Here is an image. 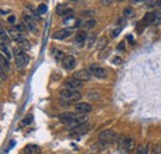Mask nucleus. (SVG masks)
I'll list each match as a JSON object with an SVG mask.
<instances>
[{
  "mask_svg": "<svg viewBox=\"0 0 161 154\" xmlns=\"http://www.w3.org/2000/svg\"><path fill=\"white\" fill-rule=\"evenodd\" d=\"M60 121L72 129V128H74V127H77L79 124L85 123V122H88V118H87L86 114H79V113L78 114H73V113L66 112V113L60 114Z\"/></svg>",
  "mask_w": 161,
  "mask_h": 154,
  "instance_id": "obj_1",
  "label": "nucleus"
},
{
  "mask_svg": "<svg viewBox=\"0 0 161 154\" xmlns=\"http://www.w3.org/2000/svg\"><path fill=\"white\" fill-rule=\"evenodd\" d=\"M13 53H14V57H15V62H16V66L20 67V68H24L27 66L29 63V56L21 50V49H14L13 50Z\"/></svg>",
  "mask_w": 161,
  "mask_h": 154,
  "instance_id": "obj_2",
  "label": "nucleus"
},
{
  "mask_svg": "<svg viewBox=\"0 0 161 154\" xmlns=\"http://www.w3.org/2000/svg\"><path fill=\"white\" fill-rule=\"evenodd\" d=\"M60 96L63 101H67V102H77V101L80 100V95L77 91H73V90H69V88L62 90L60 92Z\"/></svg>",
  "mask_w": 161,
  "mask_h": 154,
  "instance_id": "obj_3",
  "label": "nucleus"
},
{
  "mask_svg": "<svg viewBox=\"0 0 161 154\" xmlns=\"http://www.w3.org/2000/svg\"><path fill=\"white\" fill-rule=\"evenodd\" d=\"M88 70H89L91 75L93 77H96V79H105L108 76V71L101 66H97V65H92Z\"/></svg>",
  "mask_w": 161,
  "mask_h": 154,
  "instance_id": "obj_4",
  "label": "nucleus"
},
{
  "mask_svg": "<svg viewBox=\"0 0 161 154\" xmlns=\"http://www.w3.org/2000/svg\"><path fill=\"white\" fill-rule=\"evenodd\" d=\"M23 20H24V24L26 26V29L31 32H37V26H36V23L35 20L29 15V14H24L23 15Z\"/></svg>",
  "mask_w": 161,
  "mask_h": 154,
  "instance_id": "obj_5",
  "label": "nucleus"
},
{
  "mask_svg": "<svg viewBox=\"0 0 161 154\" xmlns=\"http://www.w3.org/2000/svg\"><path fill=\"white\" fill-rule=\"evenodd\" d=\"M66 87L69 88V90H73V91H77L78 88H80L83 86V81H80L78 79H76V77H72V79H68L66 81Z\"/></svg>",
  "mask_w": 161,
  "mask_h": 154,
  "instance_id": "obj_6",
  "label": "nucleus"
},
{
  "mask_svg": "<svg viewBox=\"0 0 161 154\" xmlns=\"http://www.w3.org/2000/svg\"><path fill=\"white\" fill-rule=\"evenodd\" d=\"M74 109L79 114H88L92 111V106L89 103H86V102H79V103H76Z\"/></svg>",
  "mask_w": 161,
  "mask_h": 154,
  "instance_id": "obj_7",
  "label": "nucleus"
},
{
  "mask_svg": "<svg viewBox=\"0 0 161 154\" xmlns=\"http://www.w3.org/2000/svg\"><path fill=\"white\" fill-rule=\"evenodd\" d=\"M99 138H101V140H103L105 143H112L114 139H117V134L110 129H105L99 134Z\"/></svg>",
  "mask_w": 161,
  "mask_h": 154,
  "instance_id": "obj_8",
  "label": "nucleus"
},
{
  "mask_svg": "<svg viewBox=\"0 0 161 154\" xmlns=\"http://www.w3.org/2000/svg\"><path fill=\"white\" fill-rule=\"evenodd\" d=\"M91 128H92V124H91L89 122H85V123H82V124H79V126L72 128L71 130H72L74 134H85V133H87Z\"/></svg>",
  "mask_w": 161,
  "mask_h": 154,
  "instance_id": "obj_9",
  "label": "nucleus"
},
{
  "mask_svg": "<svg viewBox=\"0 0 161 154\" xmlns=\"http://www.w3.org/2000/svg\"><path fill=\"white\" fill-rule=\"evenodd\" d=\"M73 77H76V79L80 80V81H89L92 75H91L89 70H79L73 73Z\"/></svg>",
  "mask_w": 161,
  "mask_h": 154,
  "instance_id": "obj_10",
  "label": "nucleus"
},
{
  "mask_svg": "<svg viewBox=\"0 0 161 154\" xmlns=\"http://www.w3.org/2000/svg\"><path fill=\"white\" fill-rule=\"evenodd\" d=\"M71 34H72V30H71V29H61V30L56 31V32L52 35V37L56 39V40H66L67 37L71 36Z\"/></svg>",
  "mask_w": 161,
  "mask_h": 154,
  "instance_id": "obj_11",
  "label": "nucleus"
},
{
  "mask_svg": "<svg viewBox=\"0 0 161 154\" xmlns=\"http://www.w3.org/2000/svg\"><path fill=\"white\" fill-rule=\"evenodd\" d=\"M62 66H63V68H66V70H73L74 66H76V58H74L73 56H71V55L66 56V57L63 58V61H62Z\"/></svg>",
  "mask_w": 161,
  "mask_h": 154,
  "instance_id": "obj_12",
  "label": "nucleus"
},
{
  "mask_svg": "<svg viewBox=\"0 0 161 154\" xmlns=\"http://www.w3.org/2000/svg\"><path fill=\"white\" fill-rule=\"evenodd\" d=\"M87 39H88L87 32L83 31V30H80V31H78V34L76 35V37H74V42L78 44V45H82L83 42L87 41Z\"/></svg>",
  "mask_w": 161,
  "mask_h": 154,
  "instance_id": "obj_13",
  "label": "nucleus"
},
{
  "mask_svg": "<svg viewBox=\"0 0 161 154\" xmlns=\"http://www.w3.org/2000/svg\"><path fill=\"white\" fill-rule=\"evenodd\" d=\"M24 152H25V154H40V153H41V149H40V147L36 145V144H29V145L25 147Z\"/></svg>",
  "mask_w": 161,
  "mask_h": 154,
  "instance_id": "obj_14",
  "label": "nucleus"
},
{
  "mask_svg": "<svg viewBox=\"0 0 161 154\" xmlns=\"http://www.w3.org/2000/svg\"><path fill=\"white\" fill-rule=\"evenodd\" d=\"M10 35H11L13 40L16 41L18 44H20V42H23L24 40H26L25 35H24L23 32H20V31H16V30H11V31H10Z\"/></svg>",
  "mask_w": 161,
  "mask_h": 154,
  "instance_id": "obj_15",
  "label": "nucleus"
},
{
  "mask_svg": "<svg viewBox=\"0 0 161 154\" xmlns=\"http://www.w3.org/2000/svg\"><path fill=\"white\" fill-rule=\"evenodd\" d=\"M152 18H154V15H152V13H146V14L144 15V18H142V20H141V24H142L144 26H147V25H151V24H152Z\"/></svg>",
  "mask_w": 161,
  "mask_h": 154,
  "instance_id": "obj_16",
  "label": "nucleus"
},
{
  "mask_svg": "<svg viewBox=\"0 0 161 154\" xmlns=\"http://www.w3.org/2000/svg\"><path fill=\"white\" fill-rule=\"evenodd\" d=\"M152 15H154V18H152V25H155V26L160 25L161 24V13L160 11H154Z\"/></svg>",
  "mask_w": 161,
  "mask_h": 154,
  "instance_id": "obj_17",
  "label": "nucleus"
},
{
  "mask_svg": "<svg viewBox=\"0 0 161 154\" xmlns=\"http://www.w3.org/2000/svg\"><path fill=\"white\" fill-rule=\"evenodd\" d=\"M107 44H108V39L105 36H103V37L99 39V42L97 44V49L98 50H104L105 46H107Z\"/></svg>",
  "mask_w": 161,
  "mask_h": 154,
  "instance_id": "obj_18",
  "label": "nucleus"
},
{
  "mask_svg": "<svg viewBox=\"0 0 161 154\" xmlns=\"http://www.w3.org/2000/svg\"><path fill=\"white\" fill-rule=\"evenodd\" d=\"M52 53H53V57H55L56 61H63V58L66 57L64 53H63L61 50H53Z\"/></svg>",
  "mask_w": 161,
  "mask_h": 154,
  "instance_id": "obj_19",
  "label": "nucleus"
},
{
  "mask_svg": "<svg viewBox=\"0 0 161 154\" xmlns=\"http://www.w3.org/2000/svg\"><path fill=\"white\" fill-rule=\"evenodd\" d=\"M0 36H2V44H6L8 45L10 42V37L8 36V34H6V31L4 29L0 30Z\"/></svg>",
  "mask_w": 161,
  "mask_h": 154,
  "instance_id": "obj_20",
  "label": "nucleus"
},
{
  "mask_svg": "<svg viewBox=\"0 0 161 154\" xmlns=\"http://www.w3.org/2000/svg\"><path fill=\"white\" fill-rule=\"evenodd\" d=\"M123 15H124V18H133L135 15V11H134V9L131 6H128V8L124 9Z\"/></svg>",
  "mask_w": 161,
  "mask_h": 154,
  "instance_id": "obj_21",
  "label": "nucleus"
},
{
  "mask_svg": "<svg viewBox=\"0 0 161 154\" xmlns=\"http://www.w3.org/2000/svg\"><path fill=\"white\" fill-rule=\"evenodd\" d=\"M2 53H3V56H5L8 60L11 58V55H10V51H9L6 44H2Z\"/></svg>",
  "mask_w": 161,
  "mask_h": 154,
  "instance_id": "obj_22",
  "label": "nucleus"
},
{
  "mask_svg": "<svg viewBox=\"0 0 161 154\" xmlns=\"http://www.w3.org/2000/svg\"><path fill=\"white\" fill-rule=\"evenodd\" d=\"M66 10H67L66 4H60V5H57V8H56V13H57L58 15H64V14H66Z\"/></svg>",
  "mask_w": 161,
  "mask_h": 154,
  "instance_id": "obj_23",
  "label": "nucleus"
},
{
  "mask_svg": "<svg viewBox=\"0 0 161 154\" xmlns=\"http://www.w3.org/2000/svg\"><path fill=\"white\" fill-rule=\"evenodd\" d=\"M32 121H34V116L32 114H27L24 119H23V126H30L31 123H32Z\"/></svg>",
  "mask_w": 161,
  "mask_h": 154,
  "instance_id": "obj_24",
  "label": "nucleus"
},
{
  "mask_svg": "<svg viewBox=\"0 0 161 154\" xmlns=\"http://www.w3.org/2000/svg\"><path fill=\"white\" fill-rule=\"evenodd\" d=\"M2 68H4L5 71L10 68V66H9V60L5 58V56H2Z\"/></svg>",
  "mask_w": 161,
  "mask_h": 154,
  "instance_id": "obj_25",
  "label": "nucleus"
},
{
  "mask_svg": "<svg viewBox=\"0 0 161 154\" xmlns=\"http://www.w3.org/2000/svg\"><path fill=\"white\" fill-rule=\"evenodd\" d=\"M37 13H39L40 15L46 14V13H47V6H46L45 4H40V5H39V8H37Z\"/></svg>",
  "mask_w": 161,
  "mask_h": 154,
  "instance_id": "obj_26",
  "label": "nucleus"
},
{
  "mask_svg": "<svg viewBox=\"0 0 161 154\" xmlns=\"http://www.w3.org/2000/svg\"><path fill=\"white\" fill-rule=\"evenodd\" d=\"M96 23H97V21L92 19V20H88V21H86V23H83L82 25H83V28H86V29H91V28H93V26L96 25Z\"/></svg>",
  "mask_w": 161,
  "mask_h": 154,
  "instance_id": "obj_27",
  "label": "nucleus"
},
{
  "mask_svg": "<svg viewBox=\"0 0 161 154\" xmlns=\"http://www.w3.org/2000/svg\"><path fill=\"white\" fill-rule=\"evenodd\" d=\"M125 47H126L125 40H124V41H120V42L118 44V46H117V51H118V52H123V51H125Z\"/></svg>",
  "mask_w": 161,
  "mask_h": 154,
  "instance_id": "obj_28",
  "label": "nucleus"
},
{
  "mask_svg": "<svg viewBox=\"0 0 161 154\" xmlns=\"http://www.w3.org/2000/svg\"><path fill=\"white\" fill-rule=\"evenodd\" d=\"M123 62V58L120 57V56H115V57H113V60H112V63L113 65H120Z\"/></svg>",
  "mask_w": 161,
  "mask_h": 154,
  "instance_id": "obj_29",
  "label": "nucleus"
},
{
  "mask_svg": "<svg viewBox=\"0 0 161 154\" xmlns=\"http://www.w3.org/2000/svg\"><path fill=\"white\" fill-rule=\"evenodd\" d=\"M136 154H147L146 148H144V145H139L138 149H136Z\"/></svg>",
  "mask_w": 161,
  "mask_h": 154,
  "instance_id": "obj_30",
  "label": "nucleus"
},
{
  "mask_svg": "<svg viewBox=\"0 0 161 154\" xmlns=\"http://www.w3.org/2000/svg\"><path fill=\"white\" fill-rule=\"evenodd\" d=\"M96 39H97V37H96V35H91V36H89V37L87 39V41H88V46H89V47H91V46H92V45L94 44Z\"/></svg>",
  "mask_w": 161,
  "mask_h": 154,
  "instance_id": "obj_31",
  "label": "nucleus"
},
{
  "mask_svg": "<svg viewBox=\"0 0 161 154\" xmlns=\"http://www.w3.org/2000/svg\"><path fill=\"white\" fill-rule=\"evenodd\" d=\"M20 46H23V47H24V49H26V50H29V49L31 47V45L29 44V41H27V40H24L23 42H20Z\"/></svg>",
  "mask_w": 161,
  "mask_h": 154,
  "instance_id": "obj_32",
  "label": "nucleus"
},
{
  "mask_svg": "<svg viewBox=\"0 0 161 154\" xmlns=\"http://www.w3.org/2000/svg\"><path fill=\"white\" fill-rule=\"evenodd\" d=\"M109 53H110V50H109V49H107V50L104 49V50H103V52H102V53H101V56H99V57H101V60H103L104 57H107Z\"/></svg>",
  "mask_w": 161,
  "mask_h": 154,
  "instance_id": "obj_33",
  "label": "nucleus"
},
{
  "mask_svg": "<svg viewBox=\"0 0 161 154\" xmlns=\"http://www.w3.org/2000/svg\"><path fill=\"white\" fill-rule=\"evenodd\" d=\"M120 31H122V28H117V29H114L113 32H112V36H113V37H117V36L120 34Z\"/></svg>",
  "mask_w": 161,
  "mask_h": 154,
  "instance_id": "obj_34",
  "label": "nucleus"
},
{
  "mask_svg": "<svg viewBox=\"0 0 161 154\" xmlns=\"http://www.w3.org/2000/svg\"><path fill=\"white\" fill-rule=\"evenodd\" d=\"M152 154H161V145H155Z\"/></svg>",
  "mask_w": 161,
  "mask_h": 154,
  "instance_id": "obj_35",
  "label": "nucleus"
},
{
  "mask_svg": "<svg viewBox=\"0 0 161 154\" xmlns=\"http://www.w3.org/2000/svg\"><path fill=\"white\" fill-rule=\"evenodd\" d=\"M73 15V10L72 9H69V8H67V10H66V14H64V16L66 18H71Z\"/></svg>",
  "mask_w": 161,
  "mask_h": 154,
  "instance_id": "obj_36",
  "label": "nucleus"
},
{
  "mask_svg": "<svg viewBox=\"0 0 161 154\" xmlns=\"http://www.w3.org/2000/svg\"><path fill=\"white\" fill-rule=\"evenodd\" d=\"M0 73H2V81H6V76H5V70L2 68V71H0Z\"/></svg>",
  "mask_w": 161,
  "mask_h": 154,
  "instance_id": "obj_37",
  "label": "nucleus"
},
{
  "mask_svg": "<svg viewBox=\"0 0 161 154\" xmlns=\"http://www.w3.org/2000/svg\"><path fill=\"white\" fill-rule=\"evenodd\" d=\"M8 21H9L10 24H15V23H16V18H15L14 15H11V16H9V19H8Z\"/></svg>",
  "mask_w": 161,
  "mask_h": 154,
  "instance_id": "obj_38",
  "label": "nucleus"
},
{
  "mask_svg": "<svg viewBox=\"0 0 161 154\" xmlns=\"http://www.w3.org/2000/svg\"><path fill=\"white\" fill-rule=\"evenodd\" d=\"M15 30H19L20 32H23V31L25 30V28H24L23 25H16V26H15Z\"/></svg>",
  "mask_w": 161,
  "mask_h": 154,
  "instance_id": "obj_39",
  "label": "nucleus"
},
{
  "mask_svg": "<svg viewBox=\"0 0 161 154\" xmlns=\"http://www.w3.org/2000/svg\"><path fill=\"white\" fill-rule=\"evenodd\" d=\"M128 40H129L130 45H134V44H135V42H134V40H133V36H131V35H128Z\"/></svg>",
  "mask_w": 161,
  "mask_h": 154,
  "instance_id": "obj_40",
  "label": "nucleus"
},
{
  "mask_svg": "<svg viewBox=\"0 0 161 154\" xmlns=\"http://www.w3.org/2000/svg\"><path fill=\"white\" fill-rule=\"evenodd\" d=\"M145 0H131V4H139V3H142Z\"/></svg>",
  "mask_w": 161,
  "mask_h": 154,
  "instance_id": "obj_41",
  "label": "nucleus"
},
{
  "mask_svg": "<svg viewBox=\"0 0 161 154\" xmlns=\"http://www.w3.org/2000/svg\"><path fill=\"white\" fill-rule=\"evenodd\" d=\"M155 5H156V6H159V8H161V0H157Z\"/></svg>",
  "mask_w": 161,
  "mask_h": 154,
  "instance_id": "obj_42",
  "label": "nucleus"
},
{
  "mask_svg": "<svg viewBox=\"0 0 161 154\" xmlns=\"http://www.w3.org/2000/svg\"><path fill=\"white\" fill-rule=\"evenodd\" d=\"M118 2H125V0H118Z\"/></svg>",
  "mask_w": 161,
  "mask_h": 154,
  "instance_id": "obj_43",
  "label": "nucleus"
},
{
  "mask_svg": "<svg viewBox=\"0 0 161 154\" xmlns=\"http://www.w3.org/2000/svg\"><path fill=\"white\" fill-rule=\"evenodd\" d=\"M71 2H78V0H71Z\"/></svg>",
  "mask_w": 161,
  "mask_h": 154,
  "instance_id": "obj_44",
  "label": "nucleus"
},
{
  "mask_svg": "<svg viewBox=\"0 0 161 154\" xmlns=\"http://www.w3.org/2000/svg\"><path fill=\"white\" fill-rule=\"evenodd\" d=\"M68 154H69V153H68Z\"/></svg>",
  "mask_w": 161,
  "mask_h": 154,
  "instance_id": "obj_45",
  "label": "nucleus"
}]
</instances>
